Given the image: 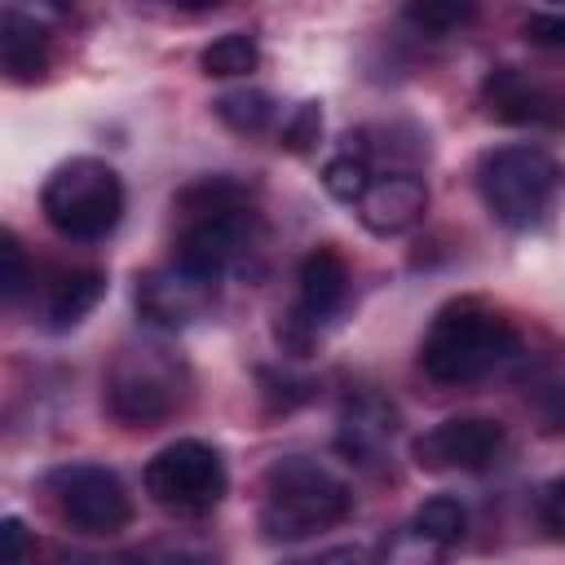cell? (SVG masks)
<instances>
[{"instance_id": "cell-11", "label": "cell", "mask_w": 565, "mask_h": 565, "mask_svg": "<svg viewBox=\"0 0 565 565\" xmlns=\"http://www.w3.org/2000/svg\"><path fill=\"white\" fill-rule=\"evenodd\" d=\"M216 278L181 265V260H168V265H154L146 274H137V287H132V305L141 313L146 327L154 331H181L190 322H199L212 305H216Z\"/></svg>"}, {"instance_id": "cell-30", "label": "cell", "mask_w": 565, "mask_h": 565, "mask_svg": "<svg viewBox=\"0 0 565 565\" xmlns=\"http://www.w3.org/2000/svg\"><path fill=\"white\" fill-rule=\"evenodd\" d=\"M296 565H375V556L362 547H327L313 561H296Z\"/></svg>"}, {"instance_id": "cell-16", "label": "cell", "mask_w": 565, "mask_h": 565, "mask_svg": "<svg viewBox=\"0 0 565 565\" xmlns=\"http://www.w3.org/2000/svg\"><path fill=\"white\" fill-rule=\"evenodd\" d=\"M53 62V31L35 18V9L9 4L0 13V66L13 84H35L49 75Z\"/></svg>"}, {"instance_id": "cell-24", "label": "cell", "mask_w": 565, "mask_h": 565, "mask_svg": "<svg viewBox=\"0 0 565 565\" xmlns=\"http://www.w3.org/2000/svg\"><path fill=\"white\" fill-rule=\"evenodd\" d=\"M26 291H35V269H31L18 234L4 230L0 234V296H4V305H18Z\"/></svg>"}, {"instance_id": "cell-1", "label": "cell", "mask_w": 565, "mask_h": 565, "mask_svg": "<svg viewBox=\"0 0 565 565\" xmlns=\"http://www.w3.org/2000/svg\"><path fill=\"white\" fill-rule=\"evenodd\" d=\"M177 234L172 260L207 274L230 278L247 274L265 252V216L256 207L252 185L234 177H203L177 194Z\"/></svg>"}, {"instance_id": "cell-4", "label": "cell", "mask_w": 565, "mask_h": 565, "mask_svg": "<svg viewBox=\"0 0 565 565\" xmlns=\"http://www.w3.org/2000/svg\"><path fill=\"white\" fill-rule=\"evenodd\" d=\"M190 397H194V375H190L185 358L154 340L124 344L102 384L106 415L132 433L163 428L168 419H177L190 406Z\"/></svg>"}, {"instance_id": "cell-21", "label": "cell", "mask_w": 565, "mask_h": 565, "mask_svg": "<svg viewBox=\"0 0 565 565\" xmlns=\"http://www.w3.org/2000/svg\"><path fill=\"white\" fill-rule=\"evenodd\" d=\"M371 177H375V168H371L353 146H340V150L322 163V185H327V194H331L335 203H344V207H353V203L362 199V190L371 185Z\"/></svg>"}, {"instance_id": "cell-27", "label": "cell", "mask_w": 565, "mask_h": 565, "mask_svg": "<svg viewBox=\"0 0 565 565\" xmlns=\"http://www.w3.org/2000/svg\"><path fill=\"white\" fill-rule=\"evenodd\" d=\"M539 525L556 543H565V477H556V481H547L539 490Z\"/></svg>"}, {"instance_id": "cell-26", "label": "cell", "mask_w": 565, "mask_h": 565, "mask_svg": "<svg viewBox=\"0 0 565 565\" xmlns=\"http://www.w3.org/2000/svg\"><path fill=\"white\" fill-rule=\"evenodd\" d=\"M318 132H322V106L318 102H300L287 119H282V146L287 150H309L313 141H318Z\"/></svg>"}, {"instance_id": "cell-2", "label": "cell", "mask_w": 565, "mask_h": 565, "mask_svg": "<svg viewBox=\"0 0 565 565\" xmlns=\"http://www.w3.org/2000/svg\"><path fill=\"white\" fill-rule=\"evenodd\" d=\"M521 353H525V340L503 309L477 296H459V300H446L424 327L419 371L433 384L468 388L516 366Z\"/></svg>"}, {"instance_id": "cell-9", "label": "cell", "mask_w": 565, "mask_h": 565, "mask_svg": "<svg viewBox=\"0 0 565 565\" xmlns=\"http://www.w3.org/2000/svg\"><path fill=\"white\" fill-rule=\"evenodd\" d=\"M349 296H353L349 260L331 243L305 252V260L296 269V300H291V309L278 322L282 349L296 353V358H305L327 335V327L340 322V313L349 309Z\"/></svg>"}, {"instance_id": "cell-18", "label": "cell", "mask_w": 565, "mask_h": 565, "mask_svg": "<svg viewBox=\"0 0 565 565\" xmlns=\"http://www.w3.org/2000/svg\"><path fill=\"white\" fill-rule=\"evenodd\" d=\"M371 556H375V565H446L450 547L437 543V539H428L415 521H406V525H393V530L375 543Z\"/></svg>"}, {"instance_id": "cell-5", "label": "cell", "mask_w": 565, "mask_h": 565, "mask_svg": "<svg viewBox=\"0 0 565 565\" xmlns=\"http://www.w3.org/2000/svg\"><path fill=\"white\" fill-rule=\"evenodd\" d=\"M472 185L481 207L503 225V230H534L552 216L561 190H565V163L530 141L516 146H494L477 159Z\"/></svg>"}, {"instance_id": "cell-15", "label": "cell", "mask_w": 565, "mask_h": 565, "mask_svg": "<svg viewBox=\"0 0 565 565\" xmlns=\"http://www.w3.org/2000/svg\"><path fill=\"white\" fill-rule=\"evenodd\" d=\"M393 437H397V411L388 397L380 393H353L340 411V428H335V446L349 455V463L375 468L393 455Z\"/></svg>"}, {"instance_id": "cell-8", "label": "cell", "mask_w": 565, "mask_h": 565, "mask_svg": "<svg viewBox=\"0 0 565 565\" xmlns=\"http://www.w3.org/2000/svg\"><path fill=\"white\" fill-rule=\"evenodd\" d=\"M141 481H146V494L154 508H163L168 516H185V521L221 508V499L230 490L225 459L203 437H177L163 450H154Z\"/></svg>"}, {"instance_id": "cell-3", "label": "cell", "mask_w": 565, "mask_h": 565, "mask_svg": "<svg viewBox=\"0 0 565 565\" xmlns=\"http://www.w3.org/2000/svg\"><path fill=\"white\" fill-rule=\"evenodd\" d=\"M353 512V490L305 455H282L260 477L256 525L265 543H305Z\"/></svg>"}, {"instance_id": "cell-10", "label": "cell", "mask_w": 565, "mask_h": 565, "mask_svg": "<svg viewBox=\"0 0 565 565\" xmlns=\"http://www.w3.org/2000/svg\"><path fill=\"white\" fill-rule=\"evenodd\" d=\"M415 468L455 477V472H490L508 459V428L490 415H450L424 428L411 446Z\"/></svg>"}, {"instance_id": "cell-22", "label": "cell", "mask_w": 565, "mask_h": 565, "mask_svg": "<svg viewBox=\"0 0 565 565\" xmlns=\"http://www.w3.org/2000/svg\"><path fill=\"white\" fill-rule=\"evenodd\" d=\"M411 521H415L428 539H437V543H446V547H459L463 534H468V508H463L455 494H433V499H424Z\"/></svg>"}, {"instance_id": "cell-20", "label": "cell", "mask_w": 565, "mask_h": 565, "mask_svg": "<svg viewBox=\"0 0 565 565\" xmlns=\"http://www.w3.org/2000/svg\"><path fill=\"white\" fill-rule=\"evenodd\" d=\"M525 402H530V415L539 419V428L552 433V437H561V433H565V362L543 366V371L530 380Z\"/></svg>"}, {"instance_id": "cell-29", "label": "cell", "mask_w": 565, "mask_h": 565, "mask_svg": "<svg viewBox=\"0 0 565 565\" xmlns=\"http://www.w3.org/2000/svg\"><path fill=\"white\" fill-rule=\"evenodd\" d=\"M525 40L543 49H565V13H530L525 18Z\"/></svg>"}, {"instance_id": "cell-28", "label": "cell", "mask_w": 565, "mask_h": 565, "mask_svg": "<svg viewBox=\"0 0 565 565\" xmlns=\"http://www.w3.org/2000/svg\"><path fill=\"white\" fill-rule=\"evenodd\" d=\"M31 552V534L22 525V516H4L0 521V565H22Z\"/></svg>"}, {"instance_id": "cell-13", "label": "cell", "mask_w": 565, "mask_h": 565, "mask_svg": "<svg viewBox=\"0 0 565 565\" xmlns=\"http://www.w3.org/2000/svg\"><path fill=\"white\" fill-rule=\"evenodd\" d=\"M428 212V181L419 172H375L371 185L362 190V199L353 203V216L362 221V230H371L375 238H397L406 230H415Z\"/></svg>"}, {"instance_id": "cell-19", "label": "cell", "mask_w": 565, "mask_h": 565, "mask_svg": "<svg viewBox=\"0 0 565 565\" xmlns=\"http://www.w3.org/2000/svg\"><path fill=\"white\" fill-rule=\"evenodd\" d=\"M199 66H203V75H212V79L252 75V71L260 66V44H256V35H247V31H225V35H216V40L199 53Z\"/></svg>"}, {"instance_id": "cell-17", "label": "cell", "mask_w": 565, "mask_h": 565, "mask_svg": "<svg viewBox=\"0 0 565 565\" xmlns=\"http://www.w3.org/2000/svg\"><path fill=\"white\" fill-rule=\"evenodd\" d=\"M212 110H216V119H221L230 132H238V137H260V132L278 119V106H274V97H269L265 88H234V93H221V97L212 102Z\"/></svg>"}, {"instance_id": "cell-7", "label": "cell", "mask_w": 565, "mask_h": 565, "mask_svg": "<svg viewBox=\"0 0 565 565\" xmlns=\"http://www.w3.org/2000/svg\"><path fill=\"white\" fill-rule=\"evenodd\" d=\"M40 490L53 508V516L88 539H110L119 530L132 525V494L124 486V477L106 463H57L40 477Z\"/></svg>"}, {"instance_id": "cell-23", "label": "cell", "mask_w": 565, "mask_h": 565, "mask_svg": "<svg viewBox=\"0 0 565 565\" xmlns=\"http://www.w3.org/2000/svg\"><path fill=\"white\" fill-rule=\"evenodd\" d=\"M472 18H477V9L472 4H455V0H424V4L406 9V22L415 31H424V35H433V40H446V35L463 31Z\"/></svg>"}, {"instance_id": "cell-6", "label": "cell", "mask_w": 565, "mask_h": 565, "mask_svg": "<svg viewBox=\"0 0 565 565\" xmlns=\"http://www.w3.org/2000/svg\"><path fill=\"white\" fill-rule=\"evenodd\" d=\"M44 221L71 243H102L124 221V181L106 159L75 154L40 185Z\"/></svg>"}, {"instance_id": "cell-14", "label": "cell", "mask_w": 565, "mask_h": 565, "mask_svg": "<svg viewBox=\"0 0 565 565\" xmlns=\"http://www.w3.org/2000/svg\"><path fill=\"white\" fill-rule=\"evenodd\" d=\"M102 296H106V274L97 265L53 269L49 278H35V318L44 331H71L102 305Z\"/></svg>"}, {"instance_id": "cell-25", "label": "cell", "mask_w": 565, "mask_h": 565, "mask_svg": "<svg viewBox=\"0 0 565 565\" xmlns=\"http://www.w3.org/2000/svg\"><path fill=\"white\" fill-rule=\"evenodd\" d=\"M137 565H221V556L207 543L168 539V543H154L150 552H137Z\"/></svg>"}, {"instance_id": "cell-12", "label": "cell", "mask_w": 565, "mask_h": 565, "mask_svg": "<svg viewBox=\"0 0 565 565\" xmlns=\"http://www.w3.org/2000/svg\"><path fill=\"white\" fill-rule=\"evenodd\" d=\"M481 106L508 128H561L565 97L525 66H490L481 79Z\"/></svg>"}]
</instances>
